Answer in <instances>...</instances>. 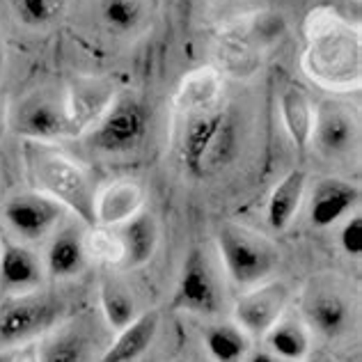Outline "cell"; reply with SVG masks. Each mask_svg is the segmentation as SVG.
I'll return each instance as SVG.
<instances>
[{"mask_svg": "<svg viewBox=\"0 0 362 362\" xmlns=\"http://www.w3.org/2000/svg\"><path fill=\"white\" fill-rule=\"evenodd\" d=\"M181 163L188 177L209 179L239 154V124L230 108H199L181 136Z\"/></svg>", "mask_w": 362, "mask_h": 362, "instance_id": "cell-1", "label": "cell"}, {"mask_svg": "<svg viewBox=\"0 0 362 362\" xmlns=\"http://www.w3.org/2000/svg\"><path fill=\"white\" fill-rule=\"evenodd\" d=\"M23 156L28 177L40 193L71 209L83 223L97 225V218H94V197H97L94 186L88 173L76 160L46 145V142L33 140H28Z\"/></svg>", "mask_w": 362, "mask_h": 362, "instance_id": "cell-2", "label": "cell"}, {"mask_svg": "<svg viewBox=\"0 0 362 362\" xmlns=\"http://www.w3.org/2000/svg\"><path fill=\"white\" fill-rule=\"evenodd\" d=\"M218 250H221L225 271L241 287L259 284L262 280L269 278L275 264H278V252L264 236L234 223L221 227V232H218Z\"/></svg>", "mask_w": 362, "mask_h": 362, "instance_id": "cell-3", "label": "cell"}, {"mask_svg": "<svg viewBox=\"0 0 362 362\" xmlns=\"http://www.w3.org/2000/svg\"><path fill=\"white\" fill-rule=\"evenodd\" d=\"M62 300L53 291L14 293L0 303V346L25 344L60 321Z\"/></svg>", "mask_w": 362, "mask_h": 362, "instance_id": "cell-4", "label": "cell"}, {"mask_svg": "<svg viewBox=\"0 0 362 362\" xmlns=\"http://www.w3.org/2000/svg\"><path fill=\"white\" fill-rule=\"evenodd\" d=\"M173 308L181 312L199 314V317H211L223 308V287L221 278L216 273V266L209 259L206 250L195 247L186 257L181 278L175 289Z\"/></svg>", "mask_w": 362, "mask_h": 362, "instance_id": "cell-5", "label": "cell"}, {"mask_svg": "<svg viewBox=\"0 0 362 362\" xmlns=\"http://www.w3.org/2000/svg\"><path fill=\"white\" fill-rule=\"evenodd\" d=\"M147 124L145 106L133 97H122L110 103L103 117L92 127L90 145L106 154H124L145 140Z\"/></svg>", "mask_w": 362, "mask_h": 362, "instance_id": "cell-6", "label": "cell"}, {"mask_svg": "<svg viewBox=\"0 0 362 362\" xmlns=\"http://www.w3.org/2000/svg\"><path fill=\"white\" fill-rule=\"evenodd\" d=\"M12 127L18 136L33 142H51L74 131L66 101L46 90L35 92L18 103L12 115Z\"/></svg>", "mask_w": 362, "mask_h": 362, "instance_id": "cell-7", "label": "cell"}, {"mask_svg": "<svg viewBox=\"0 0 362 362\" xmlns=\"http://www.w3.org/2000/svg\"><path fill=\"white\" fill-rule=\"evenodd\" d=\"M62 218V204L53 197L33 190L14 195L5 206V221L23 241H40Z\"/></svg>", "mask_w": 362, "mask_h": 362, "instance_id": "cell-8", "label": "cell"}, {"mask_svg": "<svg viewBox=\"0 0 362 362\" xmlns=\"http://www.w3.org/2000/svg\"><path fill=\"white\" fill-rule=\"evenodd\" d=\"M287 303L289 289L284 282L259 284L236 300V326L243 328L247 335H266L275 326V321L282 319Z\"/></svg>", "mask_w": 362, "mask_h": 362, "instance_id": "cell-9", "label": "cell"}, {"mask_svg": "<svg viewBox=\"0 0 362 362\" xmlns=\"http://www.w3.org/2000/svg\"><path fill=\"white\" fill-rule=\"evenodd\" d=\"M99 337L88 321H71L42 344L40 362H94Z\"/></svg>", "mask_w": 362, "mask_h": 362, "instance_id": "cell-10", "label": "cell"}, {"mask_svg": "<svg viewBox=\"0 0 362 362\" xmlns=\"http://www.w3.org/2000/svg\"><path fill=\"white\" fill-rule=\"evenodd\" d=\"M44 266L30 247L21 243H5L0 255V289L9 296L35 291L42 284Z\"/></svg>", "mask_w": 362, "mask_h": 362, "instance_id": "cell-11", "label": "cell"}, {"mask_svg": "<svg viewBox=\"0 0 362 362\" xmlns=\"http://www.w3.org/2000/svg\"><path fill=\"white\" fill-rule=\"evenodd\" d=\"M160 328V317L156 310H149L133 319L129 326L117 330L115 341H110L101 354L99 362H136L145 356L149 346L154 344Z\"/></svg>", "mask_w": 362, "mask_h": 362, "instance_id": "cell-12", "label": "cell"}, {"mask_svg": "<svg viewBox=\"0 0 362 362\" xmlns=\"http://www.w3.org/2000/svg\"><path fill=\"white\" fill-rule=\"evenodd\" d=\"M360 199L358 186L344 179H323L314 188L310 218L314 227H330L356 209Z\"/></svg>", "mask_w": 362, "mask_h": 362, "instance_id": "cell-13", "label": "cell"}, {"mask_svg": "<svg viewBox=\"0 0 362 362\" xmlns=\"http://www.w3.org/2000/svg\"><path fill=\"white\" fill-rule=\"evenodd\" d=\"M358 127L351 112H346L341 106H323L317 110L314 117V131L312 140L317 142V147L328 156H341L356 145Z\"/></svg>", "mask_w": 362, "mask_h": 362, "instance_id": "cell-14", "label": "cell"}, {"mask_svg": "<svg viewBox=\"0 0 362 362\" xmlns=\"http://www.w3.org/2000/svg\"><path fill=\"white\" fill-rule=\"evenodd\" d=\"M142 204V188L131 179L110 184L101 195L94 197V218L101 225H117L131 221Z\"/></svg>", "mask_w": 362, "mask_h": 362, "instance_id": "cell-15", "label": "cell"}, {"mask_svg": "<svg viewBox=\"0 0 362 362\" xmlns=\"http://www.w3.org/2000/svg\"><path fill=\"white\" fill-rule=\"evenodd\" d=\"M310 326L323 337H339L344 335L351 321V310L346 300L335 291H319L310 296L305 305Z\"/></svg>", "mask_w": 362, "mask_h": 362, "instance_id": "cell-16", "label": "cell"}, {"mask_svg": "<svg viewBox=\"0 0 362 362\" xmlns=\"http://www.w3.org/2000/svg\"><path fill=\"white\" fill-rule=\"evenodd\" d=\"M85 259H88V250H85L83 236L76 232V227H64L49 245L46 266L53 278L66 280L83 271Z\"/></svg>", "mask_w": 362, "mask_h": 362, "instance_id": "cell-17", "label": "cell"}, {"mask_svg": "<svg viewBox=\"0 0 362 362\" xmlns=\"http://www.w3.org/2000/svg\"><path fill=\"white\" fill-rule=\"evenodd\" d=\"M280 115L282 124L287 129L289 138L298 149H305L312 142V131H314V110L310 97L300 88H287L280 97Z\"/></svg>", "mask_w": 362, "mask_h": 362, "instance_id": "cell-18", "label": "cell"}, {"mask_svg": "<svg viewBox=\"0 0 362 362\" xmlns=\"http://www.w3.org/2000/svg\"><path fill=\"white\" fill-rule=\"evenodd\" d=\"M305 195V173L303 170H291L282 177V181L273 188L266 206V218L273 230H287L293 216L298 214L300 202Z\"/></svg>", "mask_w": 362, "mask_h": 362, "instance_id": "cell-19", "label": "cell"}, {"mask_svg": "<svg viewBox=\"0 0 362 362\" xmlns=\"http://www.w3.org/2000/svg\"><path fill=\"white\" fill-rule=\"evenodd\" d=\"M122 243H124V262L129 266H142L147 264L156 252L158 245V225L154 216L149 214H136L124 225Z\"/></svg>", "mask_w": 362, "mask_h": 362, "instance_id": "cell-20", "label": "cell"}, {"mask_svg": "<svg viewBox=\"0 0 362 362\" xmlns=\"http://www.w3.org/2000/svg\"><path fill=\"white\" fill-rule=\"evenodd\" d=\"M271 354H275L284 362H300L310 356V335L296 319H280L266 332Z\"/></svg>", "mask_w": 362, "mask_h": 362, "instance_id": "cell-21", "label": "cell"}, {"mask_svg": "<svg viewBox=\"0 0 362 362\" xmlns=\"http://www.w3.org/2000/svg\"><path fill=\"white\" fill-rule=\"evenodd\" d=\"M204 344L216 362H243L250 339L247 332L234 323H218L204 330Z\"/></svg>", "mask_w": 362, "mask_h": 362, "instance_id": "cell-22", "label": "cell"}, {"mask_svg": "<svg viewBox=\"0 0 362 362\" xmlns=\"http://www.w3.org/2000/svg\"><path fill=\"white\" fill-rule=\"evenodd\" d=\"M99 300H101L103 319H106V323L112 330H122L136 319V300H133L129 289L117 280L106 278L101 282Z\"/></svg>", "mask_w": 362, "mask_h": 362, "instance_id": "cell-23", "label": "cell"}, {"mask_svg": "<svg viewBox=\"0 0 362 362\" xmlns=\"http://www.w3.org/2000/svg\"><path fill=\"white\" fill-rule=\"evenodd\" d=\"M142 3L140 0H101V18L110 30L133 33L142 23Z\"/></svg>", "mask_w": 362, "mask_h": 362, "instance_id": "cell-24", "label": "cell"}, {"mask_svg": "<svg viewBox=\"0 0 362 362\" xmlns=\"http://www.w3.org/2000/svg\"><path fill=\"white\" fill-rule=\"evenodd\" d=\"M64 0H16V14L28 25H46L62 14Z\"/></svg>", "mask_w": 362, "mask_h": 362, "instance_id": "cell-25", "label": "cell"}, {"mask_svg": "<svg viewBox=\"0 0 362 362\" xmlns=\"http://www.w3.org/2000/svg\"><path fill=\"white\" fill-rule=\"evenodd\" d=\"M94 255L106 264H119L124 262V243L119 234H110L108 230H99L92 239Z\"/></svg>", "mask_w": 362, "mask_h": 362, "instance_id": "cell-26", "label": "cell"}, {"mask_svg": "<svg viewBox=\"0 0 362 362\" xmlns=\"http://www.w3.org/2000/svg\"><path fill=\"white\" fill-rule=\"evenodd\" d=\"M339 243L349 257L362 255V218L358 214L351 216L346 221L344 230H341V236H339Z\"/></svg>", "mask_w": 362, "mask_h": 362, "instance_id": "cell-27", "label": "cell"}, {"mask_svg": "<svg viewBox=\"0 0 362 362\" xmlns=\"http://www.w3.org/2000/svg\"><path fill=\"white\" fill-rule=\"evenodd\" d=\"M12 362H40V346L21 344V349L12 354Z\"/></svg>", "mask_w": 362, "mask_h": 362, "instance_id": "cell-28", "label": "cell"}, {"mask_svg": "<svg viewBox=\"0 0 362 362\" xmlns=\"http://www.w3.org/2000/svg\"><path fill=\"white\" fill-rule=\"evenodd\" d=\"M245 362H284V360H280L275 354H271V351H255Z\"/></svg>", "mask_w": 362, "mask_h": 362, "instance_id": "cell-29", "label": "cell"}, {"mask_svg": "<svg viewBox=\"0 0 362 362\" xmlns=\"http://www.w3.org/2000/svg\"><path fill=\"white\" fill-rule=\"evenodd\" d=\"M5 131H7V112H5L3 101H0V138L5 136Z\"/></svg>", "mask_w": 362, "mask_h": 362, "instance_id": "cell-30", "label": "cell"}, {"mask_svg": "<svg viewBox=\"0 0 362 362\" xmlns=\"http://www.w3.org/2000/svg\"><path fill=\"white\" fill-rule=\"evenodd\" d=\"M300 362H332V360H330L328 356H323V354H317V356H310V358L305 356Z\"/></svg>", "mask_w": 362, "mask_h": 362, "instance_id": "cell-31", "label": "cell"}, {"mask_svg": "<svg viewBox=\"0 0 362 362\" xmlns=\"http://www.w3.org/2000/svg\"><path fill=\"white\" fill-rule=\"evenodd\" d=\"M3 62H5V44L0 40V66H3Z\"/></svg>", "mask_w": 362, "mask_h": 362, "instance_id": "cell-32", "label": "cell"}, {"mask_svg": "<svg viewBox=\"0 0 362 362\" xmlns=\"http://www.w3.org/2000/svg\"><path fill=\"white\" fill-rule=\"evenodd\" d=\"M0 362H12V354L5 351V354H0Z\"/></svg>", "mask_w": 362, "mask_h": 362, "instance_id": "cell-33", "label": "cell"}]
</instances>
